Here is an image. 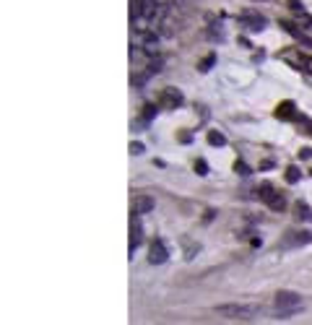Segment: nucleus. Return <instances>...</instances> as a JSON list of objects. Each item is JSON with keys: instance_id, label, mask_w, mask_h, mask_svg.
<instances>
[{"instance_id": "obj_1", "label": "nucleus", "mask_w": 312, "mask_h": 325, "mask_svg": "<svg viewBox=\"0 0 312 325\" xmlns=\"http://www.w3.org/2000/svg\"><path fill=\"white\" fill-rule=\"evenodd\" d=\"M216 312L226 320H240V323H250V320H258L263 315V304H247V302H240V304H221L216 307Z\"/></svg>"}, {"instance_id": "obj_2", "label": "nucleus", "mask_w": 312, "mask_h": 325, "mask_svg": "<svg viewBox=\"0 0 312 325\" xmlns=\"http://www.w3.org/2000/svg\"><path fill=\"white\" fill-rule=\"evenodd\" d=\"M302 307H305V302H302V294L289 292V289H283V292L276 294V310H294V312H299Z\"/></svg>"}, {"instance_id": "obj_3", "label": "nucleus", "mask_w": 312, "mask_h": 325, "mask_svg": "<svg viewBox=\"0 0 312 325\" xmlns=\"http://www.w3.org/2000/svg\"><path fill=\"white\" fill-rule=\"evenodd\" d=\"M240 26H245L247 31L258 34L265 29V16H260L258 11H252V8H247V11L240 13Z\"/></svg>"}, {"instance_id": "obj_4", "label": "nucleus", "mask_w": 312, "mask_h": 325, "mask_svg": "<svg viewBox=\"0 0 312 325\" xmlns=\"http://www.w3.org/2000/svg\"><path fill=\"white\" fill-rule=\"evenodd\" d=\"M169 260V250H167V242L164 239H156L151 250H149V263L151 266H164Z\"/></svg>"}, {"instance_id": "obj_5", "label": "nucleus", "mask_w": 312, "mask_h": 325, "mask_svg": "<svg viewBox=\"0 0 312 325\" xmlns=\"http://www.w3.org/2000/svg\"><path fill=\"white\" fill-rule=\"evenodd\" d=\"M255 193H258V198H260V201H265V203H268L273 211H281V208H283V195H281V193H273V187L263 185V187H258Z\"/></svg>"}, {"instance_id": "obj_6", "label": "nucleus", "mask_w": 312, "mask_h": 325, "mask_svg": "<svg viewBox=\"0 0 312 325\" xmlns=\"http://www.w3.org/2000/svg\"><path fill=\"white\" fill-rule=\"evenodd\" d=\"M185 102V99H182V94L177 91V89H164L161 91V96H159V104L164 107V110H177V107Z\"/></svg>"}, {"instance_id": "obj_7", "label": "nucleus", "mask_w": 312, "mask_h": 325, "mask_svg": "<svg viewBox=\"0 0 312 325\" xmlns=\"http://www.w3.org/2000/svg\"><path fill=\"white\" fill-rule=\"evenodd\" d=\"M310 242H312L310 232H289L286 237H283L281 247H302V245H310Z\"/></svg>"}, {"instance_id": "obj_8", "label": "nucleus", "mask_w": 312, "mask_h": 325, "mask_svg": "<svg viewBox=\"0 0 312 325\" xmlns=\"http://www.w3.org/2000/svg\"><path fill=\"white\" fill-rule=\"evenodd\" d=\"M135 216H138V213H135ZM135 216L130 221V245H127V252H130V255H135V250H138V245L143 242V229H141V224H138Z\"/></svg>"}, {"instance_id": "obj_9", "label": "nucleus", "mask_w": 312, "mask_h": 325, "mask_svg": "<svg viewBox=\"0 0 312 325\" xmlns=\"http://www.w3.org/2000/svg\"><path fill=\"white\" fill-rule=\"evenodd\" d=\"M281 26H283V31L291 34V37H294L297 42H302L305 47H312V39L307 37V31H305V29H297V26H294V24H289V21H283Z\"/></svg>"}, {"instance_id": "obj_10", "label": "nucleus", "mask_w": 312, "mask_h": 325, "mask_svg": "<svg viewBox=\"0 0 312 325\" xmlns=\"http://www.w3.org/2000/svg\"><path fill=\"white\" fill-rule=\"evenodd\" d=\"M154 211V198L151 195H138L133 206V213H151Z\"/></svg>"}, {"instance_id": "obj_11", "label": "nucleus", "mask_w": 312, "mask_h": 325, "mask_svg": "<svg viewBox=\"0 0 312 325\" xmlns=\"http://www.w3.org/2000/svg\"><path fill=\"white\" fill-rule=\"evenodd\" d=\"M294 110H297L294 102H281L279 110H276V117H281V120H294V117H297Z\"/></svg>"}, {"instance_id": "obj_12", "label": "nucleus", "mask_w": 312, "mask_h": 325, "mask_svg": "<svg viewBox=\"0 0 312 325\" xmlns=\"http://www.w3.org/2000/svg\"><path fill=\"white\" fill-rule=\"evenodd\" d=\"M294 216H297V219H302V221H312V208H310L307 203L297 201L294 203Z\"/></svg>"}, {"instance_id": "obj_13", "label": "nucleus", "mask_w": 312, "mask_h": 325, "mask_svg": "<svg viewBox=\"0 0 312 325\" xmlns=\"http://www.w3.org/2000/svg\"><path fill=\"white\" fill-rule=\"evenodd\" d=\"M216 60H218V58H216V52H211V55H206L203 60H200L198 70H200V73H208V70H211V68L216 65Z\"/></svg>"}, {"instance_id": "obj_14", "label": "nucleus", "mask_w": 312, "mask_h": 325, "mask_svg": "<svg viewBox=\"0 0 312 325\" xmlns=\"http://www.w3.org/2000/svg\"><path fill=\"white\" fill-rule=\"evenodd\" d=\"M208 143L211 146H226V138H224V133H218V130H208Z\"/></svg>"}, {"instance_id": "obj_15", "label": "nucleus", "mask_w": 312, "mask_h": 325, "mask_svg": "<svg viewBox=\"0 0 312 325\" xmlns=\"http://www.w3.org/2000/svg\"><path fill=\"white\" fill-rule=\"evenodd\" d=\"M299 179H302L299 167H289V169H286V182H289V185H297Z\"/></svg>"}, {"instance_id": "obj_16", "label": "nucleus", "mask_w": 312, "mask_h": 325, "mask_svg": "<svg viewBox=\"0 0 312 325\" xmlns=\"http://www.w3.org/2000/svg\"><path fill=\"white\" fill-rule=\"evenodd\" d=\"M208 37H211V39H224V29H221V24H214V29H208Z\"/></svg>"}, {"instance_id": "obj_17", "label": "nucleus", "mask_w": 312, "mask_h": 325, "mask_svg": "<svg viewBox=\"0 0 312 325\" xmlns=\"http://www.w3.org/2000/svg\"><path fill=\"white\" fill-rule=\"evenodd\" d=\"M234 172H237V175H242V177L252 175V172H250V167H247L245 161H237V164H234Z\"/></svg>"}, {"instance_id": "obj_18", "label": "nucleus", "mask_w": 312, "mask_h": 325, "mask_svg": "<svg viewBox=\"0 0 312 325\" xmlns=\"http://www.w3.org/2000/svg\"><path fill=\"white\" fill-rule=\"evenodd\" d=\"M195 172H198L200 177H206V175H208V164H206L203 159H198V161H195Z\"/></svg>"}, {"instance_id": "obj_19", "label": "nucleus", "mask_w": 312, "mask_h": 325, "mask_svg": "<svg viewBox=\"0 0 312 325\" xmlns=\"http://www.w3.org/2000/svg\"><path fill=\"white\" fill-rule=\"evenodd\" d=\"M156 112H159V110H156V107H154V104H149V107H146V112H143V122H151Z\"/></svg>"}, {"instance_id": "obj_20", "label": "nucleus", "mask_w": 312, "mask_h": 325, "mask_svg": "<svg viewBox=\"0 0 312 325\" xmlns=\"http://www.w3.org/2000/svg\"><path fill=\"white\" fill-rule=\"evenodd\" d=\"M130 153L141 156V153H143V143H130Z\"/></svg>"}, {"instance_id": "obj_21", "label": "nucleus", "mask_w": 312, "mask_h": 325, "mask_svg": "<svg viewBox=\"0 0 312 325\" xmlns=\"http://www.w3.org/2000/svg\"><path fill=\"white\" fill-rule=\"evenodd\" d=\"M299 159H312V148H302L299 151Z\"/></svg>"}, {"instance_id": "obj_22", "label": "nucleus", "mask_w": 312, "mask_h": 325, "mask_svg": "<svg viewBox=\"0 0 312 325\" xmlns=\"http://www.w3.org/2000/svg\"><path fill=\"white\" fill-rule=\"evenodd\" d=\"M180 141H182V143H190V141H192V135H190V133H182V135H180Z\"/></svg>"}, {"instance_id": "obj_23", "label": "nucleus", "mask_w": 312, "mask_h": 325, "mask_svg": "<svg viewBox=\"0 0 312 325\" xmlns=\"http://www.w3.org/2000/svg\"><path fill=\"white\" fill-rule=\"evenodd\" d=\"M307 68H310V70H312V60H307Z\"/></svg>"}]
</instances>
